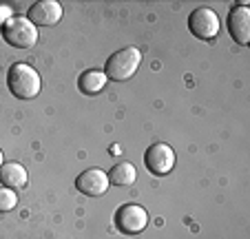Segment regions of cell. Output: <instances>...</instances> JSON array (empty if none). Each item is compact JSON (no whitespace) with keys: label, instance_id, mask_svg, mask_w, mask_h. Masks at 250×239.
Returning <instances> with one entry per match:
<instances>
[{"label":"cell","instance_id":"obj_11","mask_svg":"<svg viewBox=\"0 0 250 239\" xmlns=\"http://www.w3.org/2000/svg\"><path fill=\"white\" fill-rule=\"evenodd\" d=\"M106 82H109V78L104 75V71H84V73L80 75V80H78V87H80V91L84 95H95L100 93V91L106 87Z\"/></svg>","mask_w":250,"mask_h":239},{"label":"cell","instance_id":"obj_8","mask_svg":"<svg viewBox=\"0 0 250 239\" xmlns=\"http://www.w3.org/2000/svg\"><path fill=\"white\" fill-rule=\"evenodd\" d=\"M29 20L36 27H56L62 20V5L56 0H40L29 9Z\"/></svg>","mask_w":250,"mask_h":239},{"label":"cell","instance_id":"obj_2","mask_svg":"<svg viewBox=\"0 0 250 239\" xmlns=\"http://www.w3.org/2000/svg\"><path fill=\"white\" fill-rule=\"evenodd\" d=\"M142 62V53L140 49L135 47H126L115 51L113 56L106 60V69H104V75L113 82H124V80L133 78V73L137 71Z\"/></svg>","mask_w":250,"mask_h":239},{"label":"cell","instance_id":"obj_14","mask_svg":"<svg viewBox=\"0 0 250 239\" xmlns=\"http://www.w3.org/2000/svg\"><path fill=\"white\" fill-rule=\"evenodd\" d=\"M2 164H5V162H2V151H0V166H2Z\"/></svg>","mask_w":250,"mask_h":239},{"label":"cell","instance_id":"obj_1","mask_svg":"<svg viewBox=\"0 0 250 239\" xmlns=\"http://www.w3.org/2000/svg\"><path fill=\"white\" fill-rule=\"evenodd\" d=\"M7 85H9V91L20 100H31L38 98L40 93V75L33 66L24 65V62H16L11 65L9 73H7Z\"/></svg>","mask_w":250,"mask_h":239},{"label":"cell","instance_id":"obj_6","mask_svg":"<svg viewBox=\"0 0 250 239\" xmlns=\"http://www.w3.org/2000/svg\"><path fill=\"white\" fill-rule=\"evenodd\" d=\"M144 162H146V169L153 175H166L175 166V151L168 144H164V142H157V144H153L146 151Z\"/></svg>","mask_w":250,"mask_h":239},{"label":"cell","instance_id":"obj_7","mask_svg":"<svg viewBox=\"0 0 250 239\" xmlns=\"http://www.w3.org/2000/svg\"><path fill=\"white\" fill-rule=\"evenodd\" d=\"M109 173H104L102 169H86L84 173L78 175L76 186L80 193L89 197H100L109 191Z\"/></svg>","mask_w":250,"mask_h":239},{"label":"cell","instance_id":"obj_4","mask_svg":"<svg viewBox=\"0 0 250 239\" xmlns=\"http://www.w3.org/2000/svg\"><path fill=\"white\" fill-rule=\"evenodd\" d=\"M188 29L199 40H212L219 33V16L210 7H199V9H195L190 14Z\"/></svg>","mask_w":250,"mask_h":239},{"label":"cell","instance_id":"obj_12","mask_svg":"<svg viewBox=\"0 0 250 239\" xmlns=\"http://www.w3.org/2000/svg\"><path fill=\"white\" fill-rule=\"evenodd\" d=\"M135 179H137V173H135V169H133V164H128V162H122V164L113 166V169L109 171V182L113 184V186L128 188L135 184Z\"/></svg>","mask_w":250,"mask_h":239},{"label":"cell","instance_id":"obj_13","mask_svg":"<svg viewBox=\"0 0 250 239\" xmlns=\"http://www.w3.org/2000/svg\"><path fill=\"white\" fill-rule=\"evenodd\" d=\"M16 204H18V197H16V191H14V188H7V186L0 188V213L14 211Z\"/></svg>","mask_w":250,"mask_h":239},{"label":"cell","instance_id":"obj_10","mask_svg":"<svg viewBox=\"0 0 250 239\" xmlns=\"http://www.w3.org/2000/svg\"><path fill=\"white\" fill-rule=\"evenodd\" d=\"M27 179H29L27 169L22 164H18V162H7V164L0 166V184L2 186L18 191V188L27 186Z\"/></svg>","mask_w":250,"mask_h":239},{"label":"cell","instance_id":"obj_5","mask_svg":"<svg viewBox=\"0 0 250 239\" xmlns=\"http://www.w3.org/2000/svg\"><path fill=\"white\" fill-rule=\"evenodd\" d=\"M115 224L122 233L126 235H137L146 228L148 224V213L137 204H124L115 213Z\"/></svg>","mask_w":250,"mask_h":239},{"label":"cell","instance_id":"obj_3","mask_svg":"<svg viewBox=\"0 0 250 239\" xmlns=\"http://www.w3.org/2000/svg\"><path fill=\"white\" fill-rule=\"evenodd\" d=\"M2 36L16 49H31L33 44H38V27L22 16H14L7 20L2 24Z\"/></svg>","mask_w":250,"mask_h":239},{"label":"cell","instance_id":"obj_9","mask_svg":"<svg viewBox=\"0 0 250 239\" xmlns=\"http://www.w3.org/2000/svg\"><path fill=\"white\" fill-rule=\"evenodd\" d=\"M228 31L235 38L237 44L250 43V9L246 5H239L228 14Z\"/></svg>","mask_w":250,"mask_h":239}]
</instances>
